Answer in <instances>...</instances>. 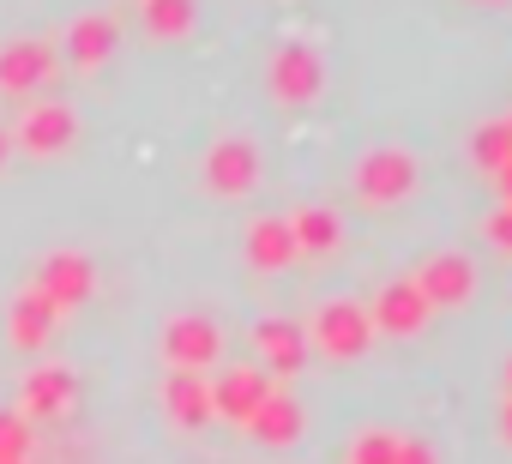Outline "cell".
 <instances>
[{
	"instance_id": "cell-1",
	"label": "cell",
	"mask_w": 512,
	"mask_h": 464,
	"mask_svg": "<svg viewBox=\"0 0 512 464\" xmlns=\"http://www.w3.org/2000/svg\"><path fill=\"white\" fill-rule=\"evenodd\" d=\"M416 181H422V169H416V157L398 151V145H374V151L356 163V193H362V205H398V199L416 193Z\"/></svg>"
},
{
	"instance_id": "cell-2",
	"label": "cell",
	"mask_w": 512,
	"mask_h": 464,
	"mask_svg": "<svg viewBox=\"0 0 512 464\" xmlns=\"http://www.w3.org/2000/svg\"><path fill=\"white\" fill-rule=\"evenodd\" d=\"M308 332H314V344H320L332 362H356V356H368V344H374V320H368L362 302H326Z\"/></svg>"
},
{
	"instance_id": "cell-3",
	"label": "cell",
	"mask_w": 512,
	"mask_h": 464,
	"mask_svg": "<svg viewBox=\"0 0 512 464\" xmlns=\"http://www.w3.org/2000/svg\"><path fill=\"white\" fill-rule=\"evenodd\" d=\"M55 79V49L43 37H13L0 49V97H31Z\"/></svg>"
},
{
	"instance_id": "cell-4",
	"label": "cell",
	"mask_w": 512,
	"mask_h": 464,
	"mask_svg": "<svg viewBox=\"0 0 512 464\" xmlns=\"http://www.w3.org/2000/svg\"><path fill=\"white\" fill-rule=\"evenodd\" d=\"M326 85V61L314 43H284L272 55V97L278 103H314Z\"/></svg>"
},
{
	"instance_id": "cell-5",
	"label": "cell",
	"mask_w": 512,
	"mask_h": 464,
	"mask_svg": "<svg viewBox=\"0 0 512 464\" xmlns=\"http://www.w3.org/2000/svg\"><path fill=\"white\" fill-rule=\"evenodd\" d=\"M266 398H272V374L266 368H223L211 380V416L241 422V428H247V416L260 410Z\"/></svg>"
},
{
	"instance_id": "cell-6",
	"label": "cell",
	"mask_w": 512,
	"mask_h": 464,
	"mask_svg": "<svg viewBox=\"0 0 512 464\" xmlns=\"http://www.w3.org/2000/svg\"><path fill=\"white\" fill-rule=\"evenodd\" d=\"M428 296L416 290V278H392L380 296H374V308H368V320H374V332H392V338H416L422 326H428Z\"/></svg>"
},
{
	"instance_id": "cell-7",
	"label": "cell",
	"mask_w": 512,
	"mask_h": 464,
	"mask_svg": "<svg viewBox=\"0 0 512 464\" xmlns=\"http://www.w3.org/2000/svg\"><path fill=\"white\" fill-rule=\"evenodd\" d=\"M163 356H169V368L205 374V368L223 356V332H217L211 320H199V314H181V320L163 326Z\"/></svg>"
},
{
	"instance_id": "cell-8",
	"label": "cell",
	"mask_w": 512,
	"mask_h": 464,
	"mask_svg": "<svg viewBox=\"0 0 512 464\" xmlns=\"http://www.w3.org/2000/svg\"><path fill=\"white\" fill-rule=\"evenodd\" d=\"M37 290L67 314V308H79L91 290H97V266L85 260V254H73V248H61V254H49L43 266H37Z\"/></svg>"
},
{
	"instance_id": "cell-9",
	"label": "cell",
	"mask_w": 512,
	"mask_h": 464,
	"mask_svg": "<svg viewBox=\"0 0 512 464\" xmlns=\"http://www.w3.org/2000/svg\"><path fill=\"white\" fill-rule=\"evenodd\" d=\"M253 181H260V151H253V139H217V145L205 151V187H211V193L235 199V193H247Z\"/></svg>"
},
{
	"instance_id": "cell-10",
	"label": "cell",
	"mask_w": 512,
	"mask_h": 464,
	"mask_svg": "<svg viewBox=\"0 0 512 464\" xmlns=\"http://www.w3.org/2000/svg\"><path fill=\"white\" fill-rule=\"evenodd\" d=\"M416 290L428 296V308H464L470 290H476V266H470V254H434V260L416 272Z\"/></svg>"
},
{
	"instance_id": "cell-11",
	"label": "cell",
	"mask_w": 512,
	"mask_h": 464,
	"mask_svg": "<svg viewBox=\"0 0 512 464\" xmlns=\"http://www.w3.org/2000/svg\"><path fill=\"white\" fill-rule=\"evenodd\" d=\"M253 344L266 356V374H302V362H308V332L296 320H278V314L253 326Z\"/></svg>"
},
{
	"instance_id": "cell-12",
	"label": "cell",
	"mask_w": 512,
	"mask_h": 464,
	"mask_svg": "<svg viewBox=\"0 0 512 464\" xmlns=\"http://www.w3.org/2000/svg\"><path fill=\"white\" fill-rule=\"evenodd\" d=\"M73 133H79V121H73V109L67 103H37L25 121H19V145L25 151H37V157H49V151H67L73 145Z\"/></svg>"
},
{
	"instance_id": "cell-13",
	"label": "cell",
	"mask_w": 512,
	"mask_h": 464,
	"mask_svg": "<svg viewBox=\"0 0 512 464\" xmlns=\"http://www.w3.org/2000/svg\"><path fill=\"white\" fill-rule=\"evenodd\" d=\"M163 410H169V422H181V428H205V422H211V380L193 374V368H175V374L163 380Z\"/></svg>"
},
{
	"instance_id": "cell-14",
	"label": "cell",
	"mask_w": 512,
	"mask_h": 464,
	"mask_svg": "<svg viewBox=\"0 0 512 464\" xmlns=\"http://www.w3.org/2000/svg\"><path fill=\"white\" fill-rule=\"evenodd\" d=\"M247 434H253V440H266V446H290V440L302 434V404H296L290 392L272 386V398L247 416Z\"/></svg>"
},
{
	"instance_id": "cell-15",
	"label": "cell",
	"mask_w": 512,
	"mask_h": 464,
	"mask_svg": "<svg viewBox=\"0 0 512 464\" xmlns=\"http://www.w3.org/2000/svg\"><path fill=\"white\" fill-rule=\"evenodd\" d=\"M247 260L260 272H284L296 260V236H290V217H260L247 229Z\"/></svg>"
},
{
	"instance_id": "cell-16",
	"label": "cell",
	"mask_w": 512,
	"mask_h": 464,
	"mask_svg": "<svg viewBox=\"0 0 512 464\" xmlns=\"http://www.w3.org/2000/svg\"><path fill=\"white\" fill-rule=\"evenodd\" d=\"M55 320H61V308H55V302L31 284V290L13 302V344H19V350H37V344L55 332Z\"/></svg>"
},
{
	"instance_id": "cell-17",
	"label": "cell",
	"mask_w": 512,
	"mask_h": 464,
	"mask_svg": "<svg viewBox=\"0 0 512 464\" xmlns=\"http://www.w3.org/2000/svg\"><path fill=\"white\" fill-rule=\"evenodd\" d=\"M290 236H296V254H332V248L344 242V223H338V211H326V205H302V211L290 217Z\"/></svg>"
},
{
	"instance_id": "cell-18",
	"label": "cell",
	"mask_w": 512,
	"mask_h": 464,
	"mask_svg": "<svg viewBox=\"0 0 512 464\" xmlns=\"http://www.w3.org/2000/svg\"><path fill=\"white\" fill-rule=\"evenodd\" d=\"M115 19H103V13H91V19H79L73 31H67V55H73V67H97V61H109L115 55Z\"/></svg>"
},
{
	"instance_id": "cell-19",
	"label": "cell",
	"mask_w": 512,
	"mask_h": 464,
	"mask_svg": "<svg viewBox=\"0 0 512 464\" xmlns=\"http://www.w3.org/2000/svg\"><path fill=\"white\" fill-rule=\"evenodd\" d=\"M73 404V374L67 368H37L25 380V410L19 416H61Z\"/></svg>"
},
{
	"instance_id": "cell-20",
	"label": "cell",
	"mask_w": 512,
	"mask_h": 464,
	"mask_svg": "<svg viewBox=\"0 0 512 464\" xmlns=\"http://www.w3.org/2000/svg\"><path fill=\"white\" fill-rule=\"evenodd\" d=\"M151 37H187L193 31V0H139Z\"/></svg>"
},
{
	"instance_id": "cell-21",
	"label": "cell",
	"mask_w": 512,
	"mask_h": 464,
	"mask_svg": "<svg viewBox=\"0 0 512 464\" xmlns=\"http://www.w3.org/2000/svg\"><path fill=\"white\" fill-rule=\"evenodd\" d=\"M470 157H476V169H500L506 157H512V127L506 121H482L476 133H470Z\"/></svg>"
},
{
	"instance_id": "cell-22",
	"label": "cell",
	"mask_w": 512,
	"mask_h": 464,
	"mask_svg": "<svg viewBox=\"0 0 512 464\" xmlns=\"http://www.w3.org/2000/svg\"><path fill=\"white\" fill-rule=\"evenodd\" d=\"M398 434H386V428H368L356 446H350V464H398Z\"/></svg>"
},
{
	"instance_id": "cell-23",
	"label": "cell",
	"mask_w": 512,
	"mask_h": 464,
	"mask_svg": "<svg viewBox=\"0 0 512 464\" xmlns=\"http://www.w3.org/2000/svg\"><path fill=\"white\" fill-rule=\"evenodd\" d=\"M25 452H31V428H25V416L0 410V464H25Z\"/></svg>"
},
{
	"instance_id": "cell-24",
	"label": "cell",
	"mask_w": 512,
	"mask_h": 464,
	"mask_svg": "<svg viewBox=\"0 0 512 464\" xmlns=\"http://www.w3.org/2000/svg\"><path fill=\"white\" fill-rule=\"evenodd\" d=\"M488 236H494L500 248H512V205H500V211L488 217Z\"/></svg>"
},
{
	"instance_id": "cell-25",
	"label": "cell",
	"mask_w": 512,
	"mask_h": 464,
	"mask_svg": "<svg viewBox=\"0 0 512 464\" xmlns=\"http://www.w3.org/2000/svg\"><path fill=\"white\" fill-rule=\"evenodd\" d=\"M398 464H434V446H422V440H404V446H398Z\"/></svg>"
},
{
	"instance_id": "cell-26",
	"label": "cell",
	"mask_w": 512,
	"mask_h": 464,
	"mask_svg": "<svg viewBox=\"0 0 512 464\" xmlns=\"http://www.w3.org/2000/svg\"><path fill=\"white\" fill-rule=\"evenodd\" d=\"M494 187H500V199H506V205H512V157H506V163H500V169H494Z\"/></svg>"
},
{
	"instance_id": "cell-27",
	"label": "cell",
	"mask_w": 512,
	"mask_h": 464,
	"mask_svg": "<svg viewBox=\"0 0 512 464\" xmlns=\"http://www.w3.org/2000/svg\"><path fill=\"white\" fill-rule=\"evenodd\" d=\"M7 151H13V133H7V127H0V163H7Z\"/></svg>"
},
{
	"instance_id": "cell-28",
	"label": "cell",
	"mask_w": 512,
	"mask_h": 464,
	"mask_svg": "<svg viewBox=\"0 0 512 464\" xmlns=\"http://www.w3.org/2000/svg\"><path fill=\"white\" fill-rule=\"evenodd\" d=\"M500 422H506V440H512V392H506V416Z\"/></svg>"
},
{
	"instance_id": "cell-29",
	"label": "cell",
	"mask_w": 512,
	"mask_h": 464,
	"mask_svg": "<svg viewBox=\"0 0 512 464\" xmlns=\"http://www.w3.org/2000/svg\"><path fill=\"white\" fill-rule=\"evenodd\" d=\"M506 392H512V362H506Z\"/></svg>"
},
{
	"instance_id": "cell-30",
	"label": "cell",
	"mask_w": 512,
	"mask_h": 464,
	"mask_svg": "<svg viewBox=\"0 0 512 464\" xmlns=\"http://www.w3.org/2000/svg\"><path fill=\"white\" fill-rule=\"evenodd\" d=\"M506 127H512V115H506Z\"/></svg>"
}]
</instances>
